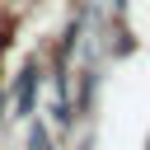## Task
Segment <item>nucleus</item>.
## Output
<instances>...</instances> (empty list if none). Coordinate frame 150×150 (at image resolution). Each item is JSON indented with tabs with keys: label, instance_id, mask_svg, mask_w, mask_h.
Instances as JSON below:
<instances>
[{
	"label": "nucleus",
	"instance_id": "nucleus-1",
	"mask_svg": "<svg viewBox=\"0 0 150 150\" xmlns=\"http://www.w3.org/2000/svg\"><path fill=\"white\" fill-rule=\"evenodd\" d=\"M33 80H38V66H28L23 80H19V108H23V112L33 108Z\"/></svg>",
	"mask_w": 150,
	"mask_h": 150
},
{
	"label": "nucleus",
	"instance_id": "nucleus-2",
	"mask_svg": "<svg viewBox=\"0 0 150 150\" xmlns=\"http://www.w3.org/2000/svg\"><path fill=\"white\" fill-rule=\"evenodd\" d=\"M0 52H5V38H0Z\"/></svg>",
	"mask_w": 150,
	"mask_h": 150
}]
</instances>
